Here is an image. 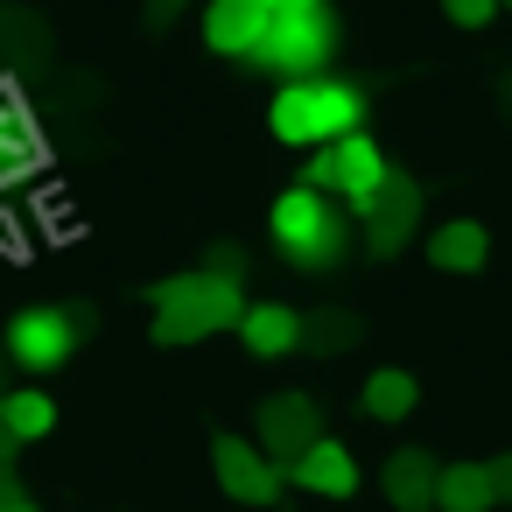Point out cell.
Masks as SVG:
<instances>
[{
	"instance_id": "obj_9",
	"label": "cell",
	"mask_w": 512,
	"mask_h": 512,
	"mask_svg": "<svg viewBox=\"0 0 512 512\" xmlns=\"http://www.w3.org/2000/svg\"><path fill=\"white\" fill-rule=\"evenodd\" d=\"M358 218H365V246H372V253H393V246L414 232V218H421V190H414L407 176H386L379 197H372Z\"/></svg>"
},
{
	"instance_id": "obj_8",
	"label": "cell",
	"mask_w": 512,
	"mask_h": 512,
	"mask_svg": "<svg viewBox=\"0 0 512 512\" xmlns=\"http://www.w3.org/2000/svg\"><path fill=\"white\" fill-rule=\"evenodd\" d=\"M323 435V421H316V400L309 393H274L267 407H260V442H267V463H295L309 442Z\"/></svg>"
},
{
	"instance_id": "obj_23",
	"label": "cell",
	"mask_w": 512,
	"mask_h": 512,
	"mask_svg": "<svg viewBox=\"0 0 512 512\" xmlns=\"http://www.w3.org/2000/svg\"><path fill=\"white\" fill-rule=\"evenodd\" d=\"M0 512H36V505H22V498H15V505H0Z\"/></svg>"
},
{
	"instance_id": "obj_6",
	"label": "cell",
	"mask_w": 512,
	"mask_h": 512,
	"mask_svg": "<svg viewBox=\"0 0 512 512\" xmlns=\"http://www.w3.org/2000/svg\"><path fill=\"white\" fill-rule=\"evenodd\" d=\"M71 351H78V323H71L64 309H50V302L22 309V316L8 323V358L29 365V372H57Z\"/></svg>"
},
{
	"instance_id": "obj_22",
	"label": "cell",
	"mask_w": 512,
	"mask_h": 512,
	"mask_svg": "<svg viewBox=\"0 0 512 512\" xmlns=\"http://www.w3.org/2000/svg\"><path fill=\"white\" fill-rule=\"evenodd\" d=\"M8 449H15V435H8V428H0V456H8Z\"/></svg>"
},
{
	"instance_id": "obj_16",
	"label": "cell",
	"mask_w": 512,
	"mask_h": 512,
	"mask_svg": "<svg viewBox=\"0 0 512 512\" xmlns=\"http://www.w3.org/2000/svg\"><path fill=\"white\" fill-rule=\"evenodd\" d=\"M484 253H491V239H484V225H470V218H449V225L428 239V260H435L442 274H477Z\"/></svg>"
},
{
	"instance_id": "obj_15",
	"label": "cell",
	"mask_w": 512,
	"mask_h": 512,
	"mask_svg": "<svg viewBox=\"0 0 512 512\" xmlns=\"http://www.w3.org/2000/svg\"><path fill=\"white\" fill-rule=\"evenodd\" d=\"M498 491H491V470L484 463H442L435 470V512H491Z\"/></svg>"
},
{
	"instance_id": "obj_18",
	"label": "cell",
	"mask_w": 512,
	"mask_h": 512,
	"mask_svg": "<svg viewBox=\"0 0 512 512\" xmlns=\"http://www.w3.org/2000/svg\"><path fill=\"white\" fill-rule=\"evenodd\" d=\"M0 428H8L15 442H43V435L57 428V400H50V393H36V386H22V393L0 400Z\"/></svg>"
},
{
	"instance_id": "obj_20",
	"label": "cell",
	"mask_w": 512,
	"mask_h": 512,
	"mask_svg": "<svg viewBox=\"0 0 512 512\" xmlns=\"http://www.w3.org/2000/svg\"><path fill=\"white\" fill-rule=\"evenodd\" d=\"M484 470H491V491H498V505H512V456H491Z\"/></svg>"
},
{
	"instance_id": "obj_5",
	"label": "cell",
	"mask_w": 512,
	"mask_h": 512,
	"mask_svg": "<svg viewBox=\"0 0 512 512\" xmlns=\"http://www.w3.org/2000/svg\"><path fill=\"white\" fill-rule=\"evenodd\" d=\"M379 183H386V155H379L372 134H344V141L316 148V162H309V190L316 197H351V211H365L379 197Z\"/></svg>"
},
{
	"instance_id": "obj_1",
	"label": "cell",
	"mask_w": 512,
	"mask_h": 512,
	"mask_svg": "<svg viewBox=\"0 0 512 512\" xmlns=\"http://www.w3.org/2000/svg\"><path fill=\"white\" fill-rule=\"evenodd\" d=\"M148 302H155V344H197V337H218V330H232V323L246 316L239 281H232L225 267L155 281Z\"/></svg>"
},
{
	"instance_id": "obj_12",
	"label": "cell",
	"mask_w": 512,
	"mask_h": 512,
	"mask_svg": "<svg viewBox=\"0 0 512 512\" xmlns=\"http://www.w3.org/2000/svg\"><path fill=\"white\" fill-rule=\"evenodd\" d=\"M267 8L260 0H211V15H204V43L218 50V57H253L260 50V36H267Z\"/></svg>"
},
{
	"instance_id": "obj_4",
	"label": "cell",
	"mask_w": 512,
	"mask_h": 512,
	"mask_svg": "<svg viewBox=\"0 0 512 512\" xmlns=\"http://www.w3.org/2000/svg\"><path fill=\"white\" fill-rule=\"evenodd\" d=\"M330 50H337L330 15H323V8H302V15H274V22H267L253 64H267V71H281V85H295V78H323Z\"/></svg>"
},
{
	"instance_id": "obj_19",
	"label": "cell",
	"mask_w": 512,
	"mask_h": 512,
	"mask_svg": "<svg viewBox=\"0 0 512 512\" xmlns=\"http://www.w3.org/2000/svg\"><path fill=\"white\" fill-rule=\"evenodd\" d=\"M442 8H449L456 29H484V22L498 15V0H442Z\"/></svg>"
},
{
	"instance_id": "obj_24",
	"label": "cell",
	"mask_w": 512,
	"mask_h": 512,
	"mask_svg": "<svg viewBox=\"0 0 512 512\" xmlns=\"http://www.w3.org/2000/svg\"><path fill=\"white\" fill-rule=\"evenodd\" d=\"M505 8H512V0H505Z\"/></svg>"
},
{
	"instance_id": "obj_13",
	"label": "cell",
	"mask_w": 512,
	"mask_h": 512,
	"mask_svg": "<svg viewBox=\"0 0 512 512\" xmlns=\"http://www.w3.org/2000/svg\"><path fill=\"white\" fill-rule=\"evenodd\" d=\"M239 344H246L253 358H288V351L302 344V316H295L288 302H246V316H239Z\"/></svg>"
},
{
	"instance_id": "obj_2",
	"label": "cell",
	"mask_w": 512,
	"mask_h": 512,
	"mask_svg": "<svg viewBox=\"0 0 512 512\" xmlns=\"http://www.w3.org/2000/svg\"><path fill=\"white\" fill-rule=\"evenodd\" d=\"M358 120H365V99H358V85H344V78H295V85H281L274 106H267V127H274V141H288V148H330V141L358 134Z\"/></svg>"
},
{
	"instance_id": "obj_3",
	"label": "cell",
	"mask_w": 512,
	"mask_h": 512,
	"mask_svg": "<svg viewBox=\"0 0 512 512\" xmlns=\"http://www.w3.org/2000/svg\"><path fill=\"white\" fill-rule=\"evenodd\" d=\"M344 239H351V225L330 211V197H316L309 183H295V190H281L274 197V246L295 260V267H330L337 253H344Z\"/></svg>"
},
{
	"instance_id": "obj_21",
	"label": "cell",
	"mask_w": 512,
	"mask_h": 512,
	"mask_svg": "<svg viewBox=\"0 0 512 512\" xmlns=\"http://www.w3.org/2000/svg\"><path fill=\"white\" fill-rule=\"evenodd\" d=\"M267 15H302V8H323V0H260Z\"/></svg>"
},
{
	"instance_id": "obj_10",
	"label": "cell",
	"mask_w": 512,
	"mask_h": 512,
	"mask_svg": "<svg viewBox=\"0 0 512 512\" xmlns=\"http://www.w3.org/2000/svg\"><path fill=\"white\" fill-rule=\"evenodd\" d=\"M281 477H295L302 491H316V498H351L358 491V463H351V449L344 442H330V435H316Z\"/></svg>"
},
{
	"instance_id": "obj_14",
	"label": "cell",
	"mask_w": 512,
	"mask_h": 512,
	"mask_svg": "<svg viewBox=\"0 0 512 512\" xmlns=\"http://www.w3.org/2000/svg\"><path fill=\"white\" fill-rule=\"evenodd\" d=\"M435 456H421V449H400V456H386V498H393V512H435Z\"/></svg>"
},
{
	"instance_id": "obj_11",
	"label": "cell",
	"mask_w": 512,
	"mask_h": 512,
	"mask_svg": "<svg viewBox=\"0 0 512 512\" xmlns=\"http://www.w3.org/2000/svg\"><path fill=\"white\" fill-rule=\"evenodd\" d=\"M43 169V134L22 106V92H0V190Z\"/></svg>"
},
{
	"instance_id": "obj_17",
	"label": "cell",
	"mask_w": 512,
	"mask_h": 512,
	"mask_svg": "<svg viewBox=\"0 0 512 512\" xmlns=\"http://www.w3.org/2000/svg\"><path fill=\"white\" fill-rule=\"evenodd\" d=\"M414 400H421V386H414V372H400V365H379V372L365 379V414H372V421H407Z\"/></svg>"
},
{
	"instance_id": "obj_7",
	"label": "cell",
	"mask_w": 512,
	"mask_h": 512,
	"mask_svg": "<svg viewBox=\"0 0 512 512\" xmlns=\"http://www.w3.org/2000/svg\"><path fill=\"white\" fill-rule=\"evenodd\" d=\"M211 470H218V491L239 498V505H274V498H281V463H267L260 442L218 435V442H211Z\"/></svg>"
}]
</instances>
